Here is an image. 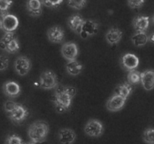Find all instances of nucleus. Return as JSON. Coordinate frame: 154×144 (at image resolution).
I'll list each match as a JSON object with an SVG mask.
<instances>
[{
	"instance_id": "nucleus-1",
	"label": "nucleus",
	"mask_w": 154,
	"mask_h": 144,
	"mask_svg": "<svg viewBox=\"0 0 154 144\" xmlns=\"http://www.w3.org/2000/svg\"><path fill=\"white\" fill-rule=\"evenodd\" d=\"M76 94L77 88L71 86L60 85L56 88L53 95V103L55 106L56 110L60 113L69 110Z\"/></svg>"
},
{
	"instance_id": "nucleus-2",
	"label": "nucleus",
	"mask_w": 154,
	"mask_h": 144,
	"mask_svg": "<svg viewBox=\"0 0 154 144\" xmlns=\"http://www.w3.org/2000/svg\"><path fill=\"white\" fill-rule=\"evenodd\" d=\"M50 131L49 124L45 121H36L29 125L28 136L34 143H40L46 140Z\"/></svg>"
},
{
	"instance_id": "nucleus-3",
	"label": "nucleus",
	"mask_w": 154,
	"mask_h": 144,
	"mask_svg": "<svg viewBox=\"0 0 154 144\" xmlns=\"http://www.w3.org/2000/svg\"><path fill=\"white\" fill-rule=\"evenodd\" d=\"M20 42L14 32H5L0 39V48L8 53H15L20 50Z\"/></svg>"
},
{
	"instance_id": "nucleus-4",
	"label": "nucleus",
	"mask_w": 154,
	"mask_h": 144,
	"mask_svg": "<svg viewBox=\"0 0 154 144\" xmlns=\"http://www.w3.org/2000/svg\"><path fill=\"white\" fill-rule=\"evenodd\" d=\"M60 86L57 74L51 70H45L40 75V86L45 90L55 89Z\"/></svg>"
},
{
	"instance_id": "nucleus-5",
	"label": "nucleus",
	"mask_w": 154,
	"mask_h": 144,
	"mask_svg": "<svg viewBox=\"0 0 154 144\" xmlns=\"http://www.w3.org/2000/svg\"><path fill=\"white\" fill-rule=\"evenodd\" d=\"M104 125L99 120L91 118L89 120L84 127V132L90 137H99L104 133Z\"/></svg>"
},
{
	"instance_id": "nucleus-6",
	"label": "nucleus",
	"mask_w": 154,
	"mask_h": 144,
	"mask_svg": "<svg viewBox=\"0 0 154 144\" xmlns=\"http://www.w3.org/2000/svg\"><path fill=\"white\" fill-rule=\"evenodd\" d=\"M29 112L28 109L22 104L17 103L14 109L8 115L12 122L14 124H21L26 119L27 117L29 116Z\"/></svg>"
},
{
	"instance_id": "nucleus-7",
	"label": "nucleus",
	"mask_w": 154,
	"mask_h": 144,
	"mask_svg": "<svg viewBox=\"0 0 154 144\" xmlns=\"http://www.w3.org/2000/svg\"><path fill=\"white\" fill-rule=\"evenodd\" d=\"M15 71L20 76H25L32 68V62L25 56H20L16 58L14 64Z\"/></svg>"
},
{
	"instance_id": "nucleus-8",
	"label": "nucleus",
	"mask_w": 154,
	"mask_h": 144,
	"mask_svg": "<svg viewBox=\"0 0 154 144\" xmlns=\"http://www.w3.org/2000/svg\"><path fill=\"white\" fill-rule=\"evenodd\" d=\"M99 28V24L93 20H85L79 35L81 38L87 39V38L95 35L98 33Z\"/></svg>"
},
{
	"instance_id": "nucleus-9",
	"label": "nucleus",
	"mask_w": 154,
	"mask_h": 144,
	"mask_svg": "<svg viewBox=\"0 0 154 144\" xmlns=\"http://www.w3.org/2000/svg\"><path fill=\"white\" fill-rule=\"evenodd\" d=\"M61 53L68 62L76 60L79 54L78 45L74 42L65 43L61 47Z\"/></svg>"
},
{
	"instance_id": "nucleus-10",
	"label": "nucleus",
	"mask_w": 154,
	"mask_h": 144,
	"mask_svg": "<svg viewBox=\"0 0 154 144\" xmlns=\"http://www.w3.org/2000/svg\"><path fill=\"white\" fill-rule=\"evenodd\" d=\"M47 35L51 42L54 44H61L65 40V31L60 26H54L47 32Z\"/></svg>"
},
{
	"instance_id": "nucleus-11",
	"label": "nucleus",
	"mask_w": 154,
	"mask_h": 144,
	"mask_svg": "<svg viewBox=\"0 0 154 144\" xmlns=\"http://www.w3.org/2000/svg\"><path fill=\"white\" fill-rule=\"evenodd\" d=\"M120 62L125 70L127 71H131V70H135L138 67L139 58L135 54L128 52L121 57Z\"/></svg>"
},
{
	"instance_id": "nucleus-12",
	"label": "nucleus",
	"mask_w": 154,
	"mask_h": 144,
	"mask_svg": "<svg viewBox=\"0 0 154 144\" xmlns=\"http://www.w3.org/2000/svg\"><path fill=\"white\" fill-rule=\"evenodd\" d=\"M2 19V30L5 32H14L15 30L19 26V20L17 17L14 14H8Z\"/></svg>"
},
{
	"instance_id": "nucleus-13",
	"label": "nucleus",
	"mask_w": 154,
	"mask_h": 144,
	"mask_svg": "<svg viewBox=\"0 0 154 144\" xmlns=\"http://www.w3.org/2000/svg\"><path fill=\"white\" fill-rule=\"evenodd\" d=\"M126 99L118 94H114L106 102V108L111 112H117L123 109L126 104Z\"/></svg>"
},
{
	"instance_id": "nucleus-14",
	"label": "nucleus",
	"mask_w": 154,
	"mask_h": 144,
	"mask_svg": "<svg viewBox=\"0 0 154 144\" xmlns=\"http://www.w3.org/2000/svg\"><path fill=\"white\" fill-rule=\"evenodd\" d=\"M76 137V133L71 128H62L58 132V140L60 144H73Z\"/></svg>"
},
{
	"instance_id": "nucleus-15",
	"label": "nucleus",
	"mask_w": 154,
	"mask_h": 144,
	"mask_svg": "<svg viewBox=\"0 0 154 144\" xmlns=\"http://www.w3.org/2000/svg\"><path fill=\"white\" fill-rule=\"evenodd\" d=\"M2 91L9 98H16L20 94L21 88L17 82L14 81H7L3 84Z\"/></svg>"
},
{
	"instance_id": "nucleus-16",
	"label": "nucleus",
	"mask_w": 154,
	"mask_h": 144,
	"mask_svg": "<svg viewBox=\"0 0 154 144\" xmlns=\"http://www.w3.org/2000/svg\"><path fill=\"white\" fill-rule=\"evenodd\" d=\"M141 82L146 91H151L154 88V70L148 69L141 74Z\"/></svg>"
},
{
	"instance_id": "nucleus-17",
	"label": "nucleus",
	"mask_w": 154,
	"mask_h": 144,
	"mask_svg": "<svg viewBox=\"0 0 154 144\" xmlns=\"http://www.w3.org/2000/svg\"><path fill=\"white\" fill-rule=\"evenodd\" d=\"M150 25L148 16H137L132 20V26L136 32H146Z\"/></svg>"
},
{
	"instance_id": "nucleus-18",
	"label": "nucleus",
	"mask_w": 154,
	"mask_h": 144,
	"mask_svg": "<svg viewBox=\"0 0 154 144\" xmlns=\"http://www.w3.org/2000/svg\"><path fill=\"white\" fill-rule=\"evenodd\" d=\"M123 38V32L117 27L109 28L105 34V40L108 44L114 45L118 44Z\"/></svg>"
},
{
	"instance_id": "nucleus-19",
	"label": "nucleus",
	"mask_w": 154,
	"mask_h": 144,
	"mask_svg": "<svg viewBox=\"0 0 154 144\" xmlns=\"http://www.w3.org/2000/svg\"><path fill=\"white\" fill-rule=\"evenodd\" d=\"M84 21H85V20L83 18V16L81 14H75L69 16V20H68V26H69V28L72 29V31H73L76 34H79Z\"/></svg>"
},
{
	"instance_id": "nucleus-20",
	"label": "nucleus",
	"mask_w": 154,
	"mask_h": 144,
	"mask_svg": "<svg viewBox=\"0 0 154 144\" xmlns=\"http://www.w3.org/2000/svg\"><path fill=\"white\" fill-rule=\"evenodd\" d=\"M26 9L31 16H38L42 13V2L38 0H29L26 2Z\"/></svg>"
},
{
	"instance_id": "nucleus-21",
	"label": "nucleus",
	"mask_w": 154,
	"mask_h": 144,
	"mask_svg": "<svg viewBox=\"0 0 154 144\" xmlns=\"http://www.w3.org/2000/svg\"><path fill=\"white\" fill-rule=\"evenodd\" d=\"M84 69V65L78 60L69 61L66 63V70L69 75L77 76L82 72Z\"/></svg>"
},
{
	"instance_id": "nucleus-22",
	"label": "nucleus",
	"mask_w": 154,
	"mask_h": 144,
	"mask_svg": "<svg viewBox=\"0 0 154 144\" xmlns=\"http://www.w3.org/2000/svg\"><path fill=\"white\" fill-rule=\"evenodd\" d=\"M132 92V85L129 83V82H124V83L119 85L116 87L115 90H114V94H118V95L121 96L123 98L127 100L128 98L130 96V94Z\"/></svg>"
},
{
	"instance_id": "nucleus-23",
	"label": "nucleus",
	"mask_w": 154,
	"mask_h": 144,
	"mask_svg": "<svg viewBox=\"0 0 154 144\" xmlns=\"http://www.w3.org/2000/svg\"><path fill=\"white\" fill-rule=\"evenodd\" d=\"M132 44L136 46H143L147 43L149 38L146 32H136L131 38Z\"/></svg>"
},
{
	"instance_id": "nucleus-24",
	"label": "nucleus",
	"mask_w": 154,
	"mask_h": 144,
	"mask_svg": "<svg viewBox=\"0 0 154 144\" xmlns=\"http://www.w3.org/2000/svg\"><path fill=\"white\" fill-rule=\"evenodd\" d=\"M141 74L140 71L137 70H133L129 71L127 75V80L130 85H136L141 82Z\"/></svg>"
},
{
	"instance_id": "nucleus-25",
	"label": "nucleus",
	"mask_w": 154,
	"mask_h": 144,
	"mask_svg": "<svg viewBox=\"0 0 154 144\" xmlns=\"http://www.w3.org/2000/svg\"><path fill=\"white\" fill-rule=\"evenodd\" d=\"M13 4L12 1H8V0H0V18L3 17L7 15L8 10L11 4Z\"/></svg>"
},
{
	"instance_id": "nucleus-26",
	"label": "nucleus",
	"mask_w": 154,
	"mask_h": 144,
	"mask_svg": "<svg viewBox=\"0 0 154 144\" xmlns=\"http://www.w3.org/2000/svg\"><path fill=\"white\" fill-rule=\"evenodd\" d=\"M143 140L147 144H154V128H149L143 133Z\"/></svg>"
},
{
	"instance_id": "nucleus-27",
	"label": "nucleus",
	"mask_w": 154,
	"mask_h": 144,
	"mask_svg": "<svg viewBox=\"0 0 154 144\" xmlns=\"http://www.w3.org/2000/svg\"><path fill=\"white\" fill-rule=\"evenodd\" d=\"M23 141L20 136L17 134L8 135L6 138L5 144H23Z\"/></svg>"
},
{
	"instance_id": "nucleus-28",
	"label": "nucleus",
	"mask_w": 154,
	"mask_h": 144,
	"mask_svg": "<svg viewBox=\"0 0 154 144\" xmlns=\"http://www.w3.org/2000/svg\"><path fill=\"white\" fill-rule=\"evenodd\" d=\"M87 4V1H69L67 2V4L72 8L75 9V10H81L82 8H84L86 6V4Z\"/></svg>"
},
{
	"instance_id": "nucleus-29",
	"label": "nucleus",
	"mask_w": 154,
	"mask_h": 144,
	"mask_svg": "<svg viewBox=\"0 0 154 144\" xmlns=\"http://www.w3.org/2000/svg\"><path fill=\"white\" fill-rule=\"evenodd\" d=\"M9 59L6 56L0 55V71L6 70L8 68Z\"/></svg>"
},
{
	"instance_id": "nucleus-30",
	"label": "nucleus",
	"mask_w": 154,
	"mask_h": 144,
	"mask_svg": "<svg viewBox=\"0 0 154 144\" xmlns=\"http://www.w3.org/2000/svg\"><path fill=\"white\" fill-rule=\"evenodd\" d=\"M16 102L13 101V100H8L5 102L4 104V110L8 114L10 113L12 110L15 108L17 105Z\"/></svg>"
},
{
	"instance_id": "nucleus-31",
	"label": "nucleus",
	"mask_w": 154,
	"mask_h": 144,
	"mask_svg": "<svg viewBox=\"0 0 154 144\" xmlns=\"http://www.w3.org/2000/svg\"><path fill=\"white\" fill-rule=\"evenodd\" d=\"M42 2V5L46 6L48 8H58L60 4L63 3V1L60 0V1H41Z\"/></svg>"
},
{
	"instance_id": "nucleus-32",
	"label": "nucleus",
	"mask_w": 154,
	"mask_h": 144,
	"mask_svg": "<svg viewBox=\"0 0 154 144\" xmlns=\"http://www.w3.org/2000/svg\"><path fill=\"white\" fill-rule=\"evenodd\" d=\"M127 4L129 7L132 9H138L141 8L144 4V1L141 0V1H133V0H129L127 2Z\"/></svg>"
},
{
	"instance_id": "nucleus-33",
	"label": "nucleus",
	"mask_w": 154,
	"mask_h": 144,
	"mask_svg": "<svg viewBox=\"0 0 154 144\" xmlns=\"http://www.w3.org/2000/svg\"><path fill=\"white\" fill-rule=\"evenodd\" d=\"M148 38H149V40H150L151 43L154 44V32L152 33L150 36H148Z\"/></svg>"
},
{
	"instance_id": "nucleus-34",
	"label": "nucleus",
	"mask_w": 154,
	"mask_h": 144,
	"mask_svg": "<svg viewBox=\"0 0 154 144\" xmlns=\"http://www.w3.org/2000/svg\"><path fill=\"white\" fill-rule=\"evenodd\" d=\"M0 30H2V23L1 18H0Z\"/></svg>"
},
{
	"instance_id": "nucleus-35",
	"label": "nucleus",
	"mask_w": 154,
	"mask_h": 144,
	"mask_svg": "<svg viewBox=\"0 0 154 144\" xmlns=\"http://www.w3.org/2000/svg\"><path fill=\"white\" fill-rule=\"evenodd\" d=\"M23 144H36V143H34V142H24Z\"/></svg>"
},
{
	"instance_id": "nucleus-36",
	"label": "nucleus",
	"mask_w": 154,
	"mask_h": 144,
	"mask_svg": "<svg viewBox=\"0 0 154 144\" xmlns=\"http://www.w3.org/2000/svg\"><path fill=\"white\" fill-rule=\"evenodd\" d=\"M153 24H154V14H153Z\"/></svg>"
}]
</instances>
